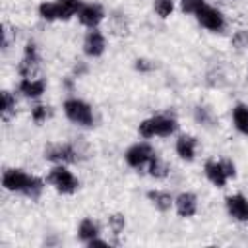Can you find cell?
<instances>
[{"instance_id":"6da1fadb","label":"cell","mask_w":248,"mask_h":248,"mask_svg":"<svg viewBox=\"0 0 248 248\" xmlns=\"http://www.w3.org/2000/svg\"><path fill=\"white\" fill-rule=\"evenodd\" d=\"M176 128H178V124H176L174 118L159 114V116L147 118V120H143V122L140 124V136H141V138H153V136H163V138H167V136L174 134Z\"/></svg>"},{"instance_id":"277c9868","label":"cell","mask_w":248,"mask_h":248,"mask_svg":"<svg viewBox=\"0 0 248 248\" xmlns=\"http://www.w3.org/2000/svg\"><path fill=\"white\" fill-rule=\"evenodd\" d=\"M196 17H198V21H200L202 27H205V29H209V31H213V33H217V31H221V29L225 27V17H223V14H221L217 8H211V6H207V4H203V6L196 12Z\"/></svg>"},{"instance_id":"83f0119b","label":"cell","mask_w":248,"mask_h":248,"mask_svg":"<svg viewBox=\"0 0 248 248\" xmlns=\"http://www.w3.org/2000/svg\"><path fill=\"white\" fill-rule=\"evenodd\" d=\"M196 120L202 122V124H211V112H209V108L198 107L196 108Z\"/></svg>"},{"instance_id":"44dd1931","label":"cell","mask_w":248,"mask_h":248,"mask_svg":"<svg viewBox=\"0 0 248 248\" xmlns=\"http://www.w3.org/2000/svg\"><path fill=\"white\" fill-rule=\"evenodd\" d=\"M39 16L46 21H52V19H58V8H56V2H43L39 6Z\"/></svg>"},{"instance_id":"5bb4252c","label":"cell","mask_w":248,"mask_h":248,"mask_svg":"<svg viewBox=\"0 0 248 248\" xmlns=\"http://www.w3.org/2000/svg\"><path fill=\"white\" fill-rule=\"evenodd\" d=\"M176 153L180 159L184 161H192L194 159V153H196V138L192 136H180L176 140Z\"/></svg>"},{"instance_id":"9a60e30c","label":"cell","mask_w":248,"mask_h":248,"mask_svg":"<svg viewBox=\"0 0 248 248\" xmlns=\"http://www.w3.org/2000/svg\"><path fill=\"white\" fill-rule=\"evenodd\" d=\"M45 91V81L43 79H31V78H23L19 83V93H23L25 97H41Z\"/></svg>"},{"instance_id":"ac0fdd59","label":"cell","mask_w":248,"mask_h":248,"mask_svg":"<svg viewBox=\"0 0 248 248\" xmlns=\"http://www.w3.org/2000/svg\"><path fill=\"white\" fill-rule=\"evenodd\" d=\"M58 8V19H70L74 14L79 12L81 2L79 0H56Z\"/></svg>"},{"instance_id":"f546056e","label":"cell","mask_w":248,"mask_h":248,"mask_svg":"<svg viewBox=\"0 0 248 248\" xmlns=\"http://www.w3.org/2000/svg\"><path fill=\"white\" fill-rule=\"evenodd\" d=\"M223 167H225V172H227V176H229V178L236 174V170H234V165H232V161H223Z\"/></svg>"},{"instance_id":"4316f807","label":"cell","mask_w":248,"mask_h":248,"mask_svg":"<svg viewBox=\"0 0 248 248\" xmlns=\"http://www.w3.org/2000/svg\"><path fill=\"white\" fill-rule=\"evenodd\" d=\"M203 4H205V0H180L182 12H186V14H196Z\"/></svg>"},{"instance_id":"5b68a950","label":"cell","mask_w":248,"mask_h":248,"mask_svg":"<svg viewBox=\"0 0 248 248\" xmlns=\"http://www.w3.org/2000/svg\"><path fill=\"white\" fill-rule=\"evenodd\" d=\"M45 159L60 163V165L74 163V161H78V151L70 143H56V145H48L45 149Z\"/></svg>"},{"instance_id":"ba28073f","label":"cell","mask_w":248,"mask_h":248,"mask_svg":"<svg viewBox=\"0 0 248 248\" xmlns=\"http://www.w3.org/2000/svg\"><path fill=\"white\" fill-rule=\"evenodd\" d=\"M37 66H39V56H37V48L33 43H27L25 45V54L17 66V72L23 76V78H31L35 72H37Z\"/></svg>"},{"instance_id":"7a4b0ae2","label":"cell","mask_w":248,"mask_h":248,"mask_svg":"<svg viewBox=\"0 0 248 248\" xmlns=\"http://www.w3.org/2000/svg\"><path fill=\"white\" fill-rule=\"evenodd\" d=\"M64 112L72 122H76L79 126H91L93 124V110L81 99H68L64 103Z\"/></svg>"},{"instance_id":"30bf717a","label":"cell","mask_w":248,"mask_h":248,"mask_svg":"<svg viewBox=\"0 0 248 248\" xmlns=\"http://www.w3.org/2000/svg\"><path fill=\"white\" fill-rule=\"evenodd\" d=\"M83 52L87 56H93V58L95 56H101L105 52V37H103L101 31L91 29L85 35V39H83Z\"/></svg>"},{"instance_id":"603a6c76","label":"cell","mask_w":248,"mask_h":248,"mask_svg":"<svg viewBox=\"0 0 248 248\" xmlns=\"http://www.w3.org/2000/svg\"><path fill=\"white\" fill-rule=\"evenodd\" d=\"M153 8H155L157 16L169 17V16L172 14V10H174V2H172V0H155V2H153Z\"/></svg>"},{"instance_id":"e0dca14e","label":"cell","mask_w":248,"mask_h":248,"mask_svg":"<svg viewBox=\"0 0 248 248\" xmlns=\"http://www.w3.org/2000/svg\"><path fill=\"white\" fill-rule=\"evenodd\" d=\"M232 122H234V128L248 136V105H236L234 110H232Z\"/></svg>"},{"instance_id":"cb8c5ba5","label":"cell","mask_w":248,"mask_h":248,"mask_svg":"<svg viewBox=\"0 0 248 248\" xmlns=\"http://www.w3.org/2000/svg\"><path fill=\"white\" fill-rule=\"evenodd\" d=\"M2 116L4 118H8L10 116V112L16 108V99L12 97V93L10 91H2Z\"/></svg>"},{"instance_id":"2e32d148","label":"cell","mask_w":248,"mask_h":248,"mask_svg":"<svg viewBox=\"0 0 248 248\" xmlns=\"http://www.w3.org/2000/svg\"><path fill=\"white\" fill-rule=\"evenodd\" d=\"M147 198H149V202H151L157 209H161V211L170 209V205L174 203L172 196H170L169 192H161V190H151V192H147Z\"/></svg>"},{"instance_id":"9c48e42d","label":"cell","mask_w":248,"mask_h":248,"mask_svg":"<svg viewBox=\"0 0 248 248\" xmlns=\"http://www.w3.org/2000/svg\"><path fill=\"white\" fill-rule=\"evenodd\" d=\"M103 16H105V12H103V8L99 4H81L79 12H78L79 21L83 25L91 27V29H95L99 25V21L103 19Z\"/></svg>"},{"instance_id":"52a82bcc","label":"cell","mask_w":248,"mask_h":248,"mask_svg":"<svg viewBox=\"0 0 248 248\" xmlns=\"http://www.w3.org/2000/svg\"><path fill=\"white\" fill-rule=\"evenodd\" d=\"M29 178H31V174H25L19 169H8L2 176V186L10 192H25Z\"/></svg>"},{"instance_id":"ffe728a7","label":"cell","mask_w":248,"mask_h":248,"mask_svg":"<svg viewBox=\"0 0 248 248\" xmlns=\"http://www.w3.org/2000/svg\"><path fill=\"white\" fill-rule=\"evenodd\" d=\"M167 170H169L167 165H165V163L157 157V153H155V155L149 159V174L155 176V178H165V176H167Z\"/></svg>"},{"instance_id":"8fae6325","label":"cell","mask_w":248,"mask_h":248,"mask_svg":"<svg viewBox=\"0 0 248 248\" xmlns=\"http://www.w3.org/2000/svg\"><path fill=\"white\" fill-rule=\"evenodd\" d=\"M227 211L236 221H248V200L242 194H234L227 198Z\"/></svg>"},{"instance_id":"f1b7e54d","label":"cell","mask_w":248,"mask_h":248,"mask_svg":"<svg viewBox=\"0 0 248 248\" xmlns=\"http://www.w3.org/2000/svg\"><path fill=\"white\" fill-rule=\"evenodd\" d=\"M31 116H33V120H35V122H43V120L46 118V107L37 105V107L31 110Z\"/></svg>"},{"instance_id":"7402d4cb","label":"cell","mask_w":248,"mask_h":248,"mask_svg":"<svg viewBox=\"0 0 248 248\" xmlns=\"http://www.w3.org/2000/svg\"><path fill=\"white\" fill-rule=\"evenodd\" d=\"M43 180L39 178V176H31L29 178V184H27V188H25V196H29L31 200H37L39 196H41V192H43Z\"/></svg>"},{"instance_id":"d4e9b609","label":"cell","mask_w":248,"mask_h":248,"mask_svg":"<svg viewBox=\"0 0 248 248\" xmlns=\"http://www.w3.org/2000/svg\"><path fill=\"white\" fill-rule=\"evenodd\" d=\"M108 227H110L112 232L118 236V234L124 231V227H126V219H124V215H120V213L110 215V217H108Z\"/></svg>"},{"instance_id":"3957f363","label":"cell","mask_w":248,"mask_h":248,"mask_svg":"<svg viewBox=\"0 0 248 248\" xmlns=\"http://www.w3.org/2000/svg\"><path fill=\"white\" fill-rule=\"evenodd\" d=\"M46 182L52 184V186H54L58 192H62V194H72V192H76V188H78L76 176H74L68 169H64L62 165H60V167H54V169L48 172Z\"/></svg>"},{"instance_id":"4dcf8cb0","label":"cell","mask_w":248,"mask_h":248,"mask_svg":"<svg viewBox=\"0 0 248 248\" xmlns=\"http://www.w3.org/2000/svg\"><path fill=\"white\" fill-rule=\"evenodd\" d=\"M87 246H89V248H93V246H103V248H105V246H108V242H105V240H99V238L95 236L93 240H89V242H87Z\"/></svg>"},{"instance_id":"d6a6232c","label":"cell","mask_w":248,"mask_h":248,"mask_svg":"<svg viewBox=\"0 0 248 248\" xmlns=\"http://www.w3.org/2000/svg\"><path fill=\"white\" fill-rule=\"evenodd\" d=\"M85 70H87V68H85L83 64H79V66H76V74H78V76H81V74H83Z\"/></svg>"},{"instance_id":"484cf974","label":"cell","mask_w":248,"mask_h":248,"mask_svg":"<svg viewBox=\"0 0 248 248\" xmlns=\"http://www.w3.org/2000/svg\"><path fill=\"white\" fill-rule=\"evenodd\" d=\"M231 45H232L234 48H244V46H248V31H246V29H238V31L232 35Z\"/></svg>"},{"instance_id":"1f68e13d","label":"cell","mask_w":248,"mask_h":248,"mask_svg":"<svg viewBox=\"0 0 248 248\" xmlns=\"http://www.w3.org/2000/svg\"><path fill=\"white\" fill-rule=\"evenodd\" d=\"M136 68H138V70H143V72H145V70H149L151 66L147 64V60H136Z\"/></svg>"},{"instance_id":"8992f818","label":"cell","mask_w":248,"mask_h":248,"mask_svg":"<svg viewBox=\"0 0 248 248\" xmlns=\"http://www.w3.org/2000/svg\"><path fill=\"white\" fill-rule=\"evenodd\" d=\"M155 155V151H153V147L149 145V143H136V145H132L128 151H126V163L130 165V167H134V169H140V167H143L145 163H149V159Z\"/></svg>"},{"instance_id":"d6986e66","label":"cell","mask_w":248,"mask_h":248,"mask_svg":"<svg viewBox=\"0 0 248 248\" xmlns=\"http://www.w3.org/2000/svg\"><path fill=\"white\" fill-rule=\"evenodd\" d=\"M78 234H79V238H81V240L87 244L89 240H93V238L99 234V229H97V225H95L91 219H83V221L79 223Z\"/></svg>"},{"instance_id":"4fadbf2b","label":"cell","mask_w":248,"mask_h":248,"mask_svg":"<svg viewBox=\"0 0 248 248\" xmlns=\"http://www.w3.org/2000/svg\"><path fill=\"white\" fill-rule=\"evenodd\" d=\"M205 176L219 188L225 186L227 182V172H225V167H223V161H207L205 163Z\"/></svg>"},{"instance_id":"7c38bea8","label":"cell","mask_w":248,"mask_h":248,"mask_svg":"<svg viewBox=\"0 0 248 248\" xmlns=\"http://www.w3.org/2000/svg\"><path fill=\"white\" fill-rule=\"evenodd\" d=\"M174 205H176V213L180 217H192L196 213V209H198V200H196L194 194L184 192L174 200Z\"/></svg>"}]
</instances>
